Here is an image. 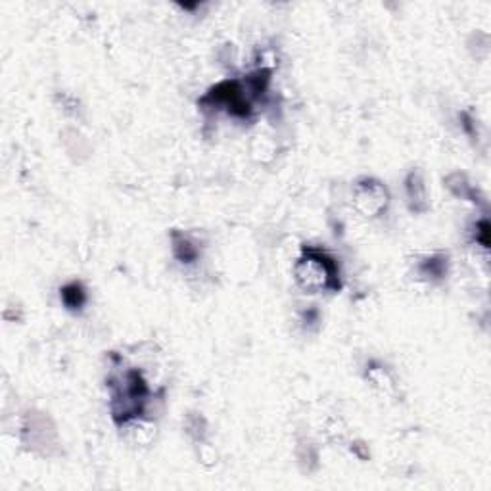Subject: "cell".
Returning a JSON list of instances; mask_svg holds the SVG:
<instances>
[{
	"label": "cell",
	"instance_id": "1",
	"mask_svg": "<svg viewBox=\"0 0 491 491\" xmlns=\"http://www.w3.org/2000/svg\"><path fill=\"white\" fill-rule=\"evenodd\" d=\"M294 280L304 292L319 294V292L340 290V269L334 258L321 250H305L297 258L294 265Z\"/></svg>",
	"mask_w": 491,
	"mask_h": 491
},
{
	"label": "cell",
	"instance_id": "2",
	"mask_svg": "<svg viewBox=\"0 0 491 491\" xmlns=\"http://www.w3.org/2000/svg\"><path fill=\"white\" fill-rule=\"evenodd\" d=\"M351 204L359 215L367 219H376L390 206L388 188L378 179H370V177L359 179L351 190Z\"/></svg>",
	"mask_w": 491,
	"mask_h": 491
},
{
	"label": "cell",
	"instance_id": "3",
	"mask_svg": "<svg viewBox=\"0 0 491 491\" xmlns=\"http://www.w3.org/2000/svg\"><path fill=\"white\" fill-rule=\"evenodd\" d=\"M405 196H407L409 209L413 214H424L428 211V188L424 175L419 169H413L411 173L405 177Z\"/></svg>",
	"mask_w": 491,
	"mask_h": 491
},
{
	"label": "cell",
	"instance_id": "4",
	"mask_svg": "<svg viewBox=\"0 0 491 491\" xmlns=\"http://www.w3.org/2000/svg\"><path fill=\"white\" fill-rule=\"evenodd\" d=\"M367 380L370 382V386H375L382 395H395V380L392 378L388 370L380 365H370L367 370Z\"/></svg>",
	"mask_w": 491,
	"mask_h": 491
},
{
	"label": "cell",
	"instance_id": "5",
	"mask_svg": "<svg viewBox=\"0 0 491 491\" xmlns=\"http://www.w3.org/2000/svg\"><path fill=\"white\" fill-rule=\"evenodd\" d=\"M171 246H173V255L181 263H194L198 259V248L194 246V242L184 236V234L177 233L175 231L171 234Z\"/></svg>",
	"mask_w": 491,
	"mask_h": 491
},
{
	"label": "cell",
	"instance_id": "6",
	"mask_svg": "<svg viewBox=\"0 0 491 491\" xmlns=\"http://www.w3.org/2000/svg\"><path fill=\"white\" fill-rule=\"evenodd\" d=\"M60 297H62V304L72 311L81 309L87 304V292H84L83 285H79V282L65 285L62 288V292H60Z\"/></svg>",
	"mask_w": 491,
	"mask_h": 491
},
{
	"label": "cell",
	"instance_id": "7",
	"mask_svg": "<svg viewBox=\"0 0 491 491\" xmlns=\"http://www.w3.org/2000/svg\"><path fill=\"white\" fill-rule=\"evenodd\" d=\"M422 271L426 272V275H430V277L441 278L447 272V258L438 255V258L428 259L426 263L422 265Z\"/></svg>",
	"mask_w": 491,
	"mask_h": 491
}]
</instances>
